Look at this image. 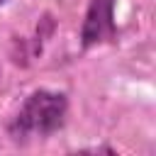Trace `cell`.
I'll use <instances>...</instances> for the list:
<instances>
[{"mask_svg": "<svg viewBox=\"0 0 156 156\" xmlns=\"http://www.w3.org/2000/svg\"><path fill=\"white\" fill-rule=\"evenodd\" d=\"M68 110H71V100L66 90L34 88L32 93H27V98L7 119L5 134L10 136V141L20 146L29 141L49 139L51 134L66 127Z\"/></svg>", "mask_w": 156, "mask_h": 156, "instance_id": "cell-1", "label": "cell"}, {"mask_svg": "<svg viewBox=\"0 0 156 156\" xmlns=\"http://www.w3.org/2000/svg\"><path fill=\"white\" fill-rule=\"evenodd\" d=\"M117 0H88L80 22V49L90 51L117 41Z\"/></svg>", "mask_w": 156, "mask_h": 156, "instance_id": "cell-2", "label": "cell"}, {"mask_svg": "<svg viewBox=\"0 0 156 156\" xmlns=\"http://www.w3.org/2000/svg\"><path fill=\"white\" fill-rule=\"evenodd\" d=\"M5 2H7V0H0V7H2V5H5Z\"/></svg>", "mask_w": 156, "mask_h": 156, "instance_id": "cell-3", "label": "cell"}]
</instances>
